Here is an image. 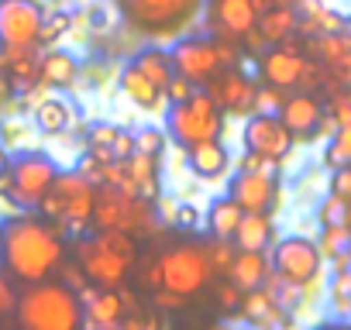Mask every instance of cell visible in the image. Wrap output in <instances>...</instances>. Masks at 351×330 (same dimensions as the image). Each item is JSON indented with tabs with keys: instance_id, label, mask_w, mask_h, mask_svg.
I'll use <instances>...</instances> for the list:
<instances>
[{
	"instance_id": "obj_4",
	"label": "cell",
	"mask_w": 351,
	"mask_h": 330,
	"mask_svg": "<svg viewBox=\"0 0 351 330\" xmlns=\"http://www.w3.org/2000/svg\"><path fill=\"white\" fill-rule=\"evenodd\" d=\"M124 21L145 38H180L200 14L204 0H117Z\"/></svg>"
},
{
	"instance_id": "obj_48",
	"label": "cell",
	"mask_w": 351,
	"mask_h": 330,
	"mask_svg": "<svg viewBox=\"0 0 351 330\" xmlns=\"http://www.w3.org/2000/svg\"><path fill=\"white\" fill-rule=\"evenodd\" d=\"M348 262H351V248H348Z\"/></svg>"
},
{
	"instance_id": "obj_26",
	"label": "cell",
	"mask_w": 351,
	"mask_h": 330,
	"mask_svg": "<svg viewBox=\"0 0 351 330\" xmlns=\"http://www.w3.org/2000/svg\"><path fill=\"white\" fill-rule=\"evenodd\" d=\"M272 217L269 214H248L238 220V231H234V248H245V251H265L272 244Z\"/></svg>"
},
{
	"instance_id": "obj_33",
	"label": "cell",
	"mask_w": 351,
	"mask_h": 330,
	"mask_svg": "<svg viewBox=\"0 0 351 330\" xmlns=\"http://www.w3.org/2000/svg\"><path fill=\"white\" fill-rule=\"evenodd\" d=\"M324 162H327V169H337V165L351 162V124H337V134L330 138V144L324 151Z\"/></svg>"
},
{
	"instance_id": "obj_28",
	"label": "cell",
	"mask_w": 351,
	"mask_h": 330,
	"mask_svg": "<svg viewBox=\"0 0 351 330\" xmlns=\"http://www.w3.org/2000/svg\"><path fill=\"white\" fill-rule=\"evenodd\" d=\"M69 120H73V110H69L66 100H56V97L38 100V107H35V124H38V131H45V134H62V131L69 127Z\"/></svg>"
},
{
	"instance_id": "obj_24",
	"label": "cell",
	"mask_w": 351,
	"mask_h": 330,
	"mask_svg": "<svg viewBox=\"0 0 351 330\" xmlns=\"http://www.w3.org/2000/svg\"><path fill=\"white\" fill-rule=\"evenodd\" d=\"M238 313H241L248 323H255V327H272V323L282 320V306L272 299V292H269L265 285H258V289H245V292H241V306H238Z\"/></svg>"
},
{
	"instance_id": "obj_31",
	"label": "cell",
	"mask_w": 351,
	"mask_h": 330,
	"mask_svg": "<svg viewBox=\"0 0 351 330\" xmlns=\"http://www.w3.org/2000/svg\"><path fill=\"white\" fill-rule=\"evenodd\" d=\"M344 262H348V255H341V262H337V272L330 282V303L341 316H351V268Z\"/></svg>"
},
{
	"instance_id": "obj_23",
	"label": "cell",
	"mask_w": 351,
	"mask_h": 330,
	"mask_svg": "<svg viewBox=\"0 0 351 330\" xmlns=\"http://www.w3.org/2000/svg\"><path fill=\"white\" fill-rule=\"evenodd\" d=\"M186 151H190V169H193L200 179H217V176L228 173V165H231V155H228V148H224L217 138L197 141V144H190Z\"/></svg>"
},
{
	"instance_id": "obj_16",
	"label": "cell",
	"mask_w": 351,
	"mask_h": 330,
	"mask_svg": "<svg viewBox=\"0 0 351 330\" xmlns=\"http://www.w3.org/2000/svg\"><path fill=\"white\" fill-rule=\"evenodd\" d=\"M228 196L248 210V214H269L272 203H276V176H262V173H241L231 179L228 186Z\"/></svg>"
},
{
	"instance_id": "obj_39",
	"label": "cell",
	"mask_w": 351,
	"mask_h": 330,
	"mask_svg": "<svg viewBox=\"0 0 351 330\" xmlns=\"http://www.w3.org/2000/svg\"><path fill=\"white\" fill-rule=\"evenodd\" d=\"M197 90H200L197 83H190L186 76H180V73H176V76L169 79V86H165V100H172V103H180V100H190V97H193Z\"/></svg>"
},
{
	"instance_id": "obj_7",
	"label": "cell",
	"mask_w": 351,
	"mask_h": 330,
	"mask_svg": "<svg viewBox=\"0 0 351 330\" xmlns=\"http://www.w3.org/2000/svg\"><path fill=\"white\" fill-rule=\"evenodd\" d=\"M169 138H176L183 148L197 144V141H210L221 138L224 131V110L217 107V100L207 90H197L190 100H180L169 107Z\"/></svg>"
},
{
	"instance_id": "obj_6",
	"label": "cell",
	"mask_w": 351,
	"mask_h": 330,
	"mask_svg": "<svg viewBox=\"0 0 351 330\" xmlns=\"http://www.w3.org/2000/svg\"><path fill=\"white\" fill-rule=\"evenodd\" d=\"M169 59L180 76L204 86L217 73H224L228 66H238V42H224L214 35L210 38H180L176 49L169 52Z\"/></svg>"
},
{
	"instance_id": "obj_40",
	"label": "cell",
	"mask_w": 351,
	"mask_h": 330,
	"mask_svg": "<svg viewBox=\"0 0 351 330\" xmlns=\"http://www.w3.org/2000/svg\"><path fill=\"white\" fill-rule=\"evenodd\" d=\"M238 306H241V289H238L231 279H224L221 289H217V309H221V313H234Z\"/></svg>"
},
{
	"instance_id": "obj_21",
	"label": "cell",
	"mask_w": 351,
	"mask_h": 330,
	"mask_svg": "<svg viewBox=\"0 0 351 330\" xmlns=\"http://www.w3.org/2000/svg\"><path fill=\"white\" fill-rule=\"evenodd\" d=\"M269 272H272V265H269L265 251H245V248H238L224 275L245 292V289H258Z\"/></svg>"
},
{
	"instance_id": "obj_22",
	"label": "cell",
	"mask_w": 351,
	"mask_h": 330,
	"mask_svg": "<svg viewBox=\"0 0 351 330\" xmlns=\"http://www.w3.org/2000/svg\"><path fill=\"white\" fill-rule=\"evenodd\" d=\"M76 76H80V62L62 49H52L38 59V86L45 90H66L76 83Z\"/></svg>"
},
{
	"instance_id": "obj_12",
	"label": "cell",
	"mask_w": 351,
	"mask_h": 330,
	"mask_svg": "<svg viewBox=\"0 0 351 330\" xmlns=\"http://www.w3.org/2000/svg\"><path fill=\"white\" fill-rule=\"evenodd\" d=\"M76 262H80L86 282H90V285H100V289H121V285L128 282L131 265H134V258L117 255V251L104 248V244L93 241V238H86V241L76 244Z\"/></svg>"
},
{
	"instance_id": "obj_2",
	"label": "cell",
	"mask_w": 351,
	"mask_h": 330,
	"mask_svg": "<svg viewBox=\"0 0 351 330\" xmlns=\"http://www.w3.org/2000/svg\"><path fill=\"white\" fill-rule=\"evenodd\" d=\"M14 316L28 330H80L83 320H86L80 292L69 282H59V279L28 282L18 292Z\"/></svg>"
},
{
	"instance_id": "obj_30",
	"label": "cell",
	"mask_w": 351,
	"mask_h": 330,
	"mask_svg": "<svg viewBox=\"0 0 351 330\" xmlns=\"http://www.w3.org/2000/svg\"><path fill=\"white\" fill-rule=\"evenodd\" d=\"M121 127L117 124H93L90 127V151L97 155V158H104V162H114V148H117V141H121Z\"/></svg>"
},
{
	"instance_id": "obj_3",
	"label": "cell",
	"mask_w": 351,
	"mask_h": 330,
	"mask_svg": "<svg viewBox=\"0 0 351 330\" xmlns=\"http://www.w3.org/2000/svg\"><path fill=\"white\" fill-rule=\"evenodd\" d=\"M214 279V268H210V258H207V248L204 244H193V241H180L165 251H158L145 272V282L155 285V289H165V292H176V296H200Z\"/></svg>"
},
{
	"instance_id": "obj_9",
	"label": "cell",
	"mask_w": 351,
	"mask_h": 330,
	"mask_svg": "<svg viewBox=\"0 0 351 330\" xmlns=\"http://www.w3.org/2000/svg\"><path fill=\"white\" fill-rule=\"evenodd\" d=\"M306 66H310V55H306V45L293 38L279 42V45H269L258 59V76L262 83L276 86V90H300L303 86V76H306Z\"/></svg>"
},
{
	"instance_id": "obj_34",
	"label": "cell",
	"mask_w": 351,
	"mask_h": 330,
	"mask_svg": "<svg viewBox=\"0 0 351 330\" xmlns=\"http://www.w3.org/2000/svg\"><path fill=\"white\" fill-rule=\"evenodd\" d=\"M234 241H228V238H214L210 244H207V258H210V268L217 272V275H224L228 272V265H231V258H234Z\"/></svg>"
},
{
	"instance_id": "obj_35",
	"label": "cell",
	"mask_w": 351,
	"mask_h": 330,
	"mask_svg": "<svg viewBox=\"0 0 351 330\" xmlns=\"http://www.w3.org/2000/svg\"><path fill=\"white\" fill-rule=\"evenodd\" d=\"M317 217H320V224L327 227V224H348V200H341V196H327L324 203H320V210H317Z\"/></svg>"
},
{
	"instance_id": "obj_11",
	"label": "cell",
	"mask_w": 351,
	"mask_h": 330,
	"mask_svg": "<svg viewBox=\"0 0 351 330\" xmlns=\"http://www.w3.org/2000/svg\"><path fill=\"white\" fill-rule=\"evenodd\" d=\"M45 8L38 0H0V49L38 45Z\"/></svg>"
},
{
	"instance_id": "obj_27",
	"label": "cell",
	"mask_w": 351,
	"mask_h": 330,
	"mask_svg": "<svg viewBox=\"0 0 351 330\" xmlns=\"http://www.w3.org/2000/svg\"><path fill=\"white\" fill-rule=\"evenodd\" d=\"M241 217H245V210H241L231 196L214 200L210 210H207V231H210V238H228V241H231Z\"/></svg>"
},
{
	"instance_id": "obj_18",
	"label": "cell",
	"mask_w": 351,
	"mask_h": 330,
	"mask_svg": "<svg viewBox=\"0 0 351 330\" xmlns=\"http://www.w3.org/2000/svg\"><path fill=\"white\" fill-rule=\"evenodd\" d=\"M279 120L289 127L293 138H310L324 124V103L313 93H293L279 103Z\"/></svg>"
},
{
	"instance_id": "obj_1",
	"label": "cell",
	"mask_w": 351,
	"mask_h": 330,
	"mask_svg": "<svg viewBox=\"0 0 351 330\" xmlns=\"http://www.w3.org/2000/svg\"><path fill=\"white\" fill-rule=\"evenodd\" d=\"M66 262L62 231L45 220L38 210H21L0 224V268L14 282H42L52 279Z\"/></svg>"
},
{
	"instance_id": "obj_38",
	"label": "cell",
	"mask_w": 351,
	"mask_h": 330,
	"mask_svg": "<svg viewBox=\"0 0 351 330\" xmlns=\"http://www.w3.org/2000/svg\"><path fill=\"white\" fill-rule=\"evenodd\" d=\"M238 169L241 173H262V176H276V162L258 155V151H245L241 162H238Z\"/></svg>"
},
{
	"instance_id": "obj_37",
	"label": "cell",
	"mask_w": 351,
	"mask_h": 330,
	"mask_svg": "<svg viewBox=\"0 0 351 330\" xmlns=\"http://www.w3.org/2000/svg\"><path fill=\"white\" fill-rule=\"evenodd\" d=\"M69 25H73L69 14H52V18H45V21H42V31H38V45H49V42L62 38Z\"/></svg>"
},
{
	"instance_id": "obj_47",
	"label": "cell",
	"mask_w": 351,
	"mask_h": 330,
	"mask_svg": "<svg viewBox=\"0 0 351 330\" xmlns=\"http://www.w3.org/2000/svg\"><path fill=\"white\" fill-rule=\"evenodd\" d=\"M348 227H351V200H348Z\"/></svg>"
},
{
	"instance_id": "obj_42",
	"label": "cell",
	"mask_w": 351,
	"mask_h": 330,
	"mask_svg": "<svg viewBox=\"0 0 351 330\" xmlns=\"http://www.w3.org/2000/svg\"><path fill=\"white\" fill-rule=\"evenodd\" d=\"M14 303H18V285H14V279H11L4 268H0V316L11 313Z\"/></svg>"
},
{
	"instance_id": "obj_8",
	"label": "cell",
	"mask_w": 351,
	"mask_h": 330,
	"mask_svg": "<svg viewBox=\"0 0 351 330\" xmlns=\"http://www.w3.org/2000/svg\"><path fill=\"white\" fill-rule=\"evenodd\" d=\"M59 176V165L52 155L45 151H21L18 158H11L8 173H0V186L8 190V196L25 207V210H35L38 200L45 196V190L56 183Z\"/></svg>"
},
{
	"instance_id": "obj_41",
	"label": "cell",
	"mask_w": 351,
	"mask_h": 330,
	"mask_svg": "<svg viewBox=\"0 0 351 330\" xmlns=\"http://www.w3.org/2000/svg\"><path fill=\"white\" fill-rule=\"evenodd\" d=\"M330 193L341 196V200H351V162L330 169Z\"/></svg>"
},
{
	"instance_id": "obj_20",
	"label": "cell",
	"mask_w": 351,
	"mask_h": 330,
	"mask_svg": "<svg viewBox=\"0 0 351 330\" xmlns=\"http://www.w3.org/2000/svg\"><path fill=\"white\" fill-rule=\"evenodd\" d=\"M38 52L35 45L28 49H0V69H4L11 90H32L38 86Z\"/></svg>"
},
{
	"instance_id": "obj_25",
	"label": "cell",
	"mask_w": 351,
	"mask_h": 330,
	"mask_svg": "<svg viewBox=\"0 0 351 330\" xmlns=\"http://www.w3.org/2000/svg\"><path fill=\"white\" fill-rule=\"evenodd\" d=\"M121 90H124V97H128L134 107H141V110H158L162 100H165V93H162L134 62L121 73Z\"/></svg>"
},
{
	"instance_id": "obj_46",
	"label": "cell",
	"mask_w": 351,
	"mask_h": 330,
	"mask_svg": "<svg viewBox=\"0 0 351 330\" xmlns=\"http://www.w3.org/2000/svg\"><path fill=\"white\" fill-rule=\"evenodd\" d=\"M8 165H11V155H8L4 144H0V173H8Z\"/></svg>"
},
{
	"instance_id": "obj_29",
	"label": "cell",
	"mask_w": 351,
	"mask_h": 330,
	"mask_svg": "<svg viewBox=\"0 0 351 330\" xmlns=\"http://www.w3.org/2000/svg\"><path fill=\"white\" fill-rule=\"evenodd\" d=\"M134 66L165 93V86H169V79L176 76V69H172V59H169V52H162V49H145V52H138L134 55Z\"/></svg>"
},
{
	"instance_id": "obj_17",
	"label": "cell",
	"mask_w": 351,
	"mask_h": 330,
	"mask_svg": "<svg viewBox=\"0 0 351 330\" xmlns=\"http://www.w3.org/2000/svg\"><path fill=\"white\" fill-rule=\"evenodd\" d=\"M80 299H83V313H86L83 323H93V327H117V323H124L128 299H124L121 289H100V285L86 289L83 285Z\"/></svg>"
},
{
	"instance_id": "obj_10",
	"label": "cell",
	"mask_w": 351,
	"mask_h": 330,
	"mask_svg": "<svg viewBox=\"0 0 351 330\" xmlns=\"http://www.w3.org/2000/svg\"><path fill=\"white\" fill-rule=\"evenodd\" d=\"M272 4L276 0H207V28L214 38L245 42V35L255 28L258 14Z\"/></svg>"
},
{
	"instance_id": "obj_19",
	"label": "cell",
	"mask_w": 351,
	"mask_h": 330,
	"mask_svg": "<svg viewBox=\"0 0 351 330\" xmlns=\"http://www.w3.org/2000/svg\"><path fill=\"white\" fill-rule=\"evenodd\" d=\"M300 28V14L293 4H282V0H276L272 8H265L255 21V35L262 38V45H279L286 38H293Z\"/></svg>"
},
{
	"instance_id": "obj_15",
	"label": "cell",
	"mask_w": 351,
	"mask_h": 330,
	"mask_svg": "<svg viewBox=\"0 0 351 330\" xmlns=\"http://www.w3.org/2000/svg\"><path fill=\"white\" fill-rule=\"evenodd\" d=\"M204 90L217 100V107H221L224 114H234V117L255 114L258 83H255L252 76H245L238 66H228L224 73H217L210 83H204Z\"/></svg>"
},
{
	"instance_id": "obj_14",
	"label": "cell",
	"mask_w": 351,
	"mask_h": 330,
	"mask_svg": "<svg viewBox=\"0 0 351 330\" xmlns=\"http://www.w3.org/2000/svg\"><path fill=\"white\" fill-rule=\"evenodd\" d=\"M241 138H245V148L248 151H258V155H265L272 162H282L289 155L293 141H296L289 134V127L279 120V114H269V110L248 114V124H245Z\"/></svg>"
},
{
	"instance_id": "obj_5",
	"label": "cell",
	"mask_w": 351,
	"mask_h": 330,
	"mask_svg": "<svg viewBox=\"0 0 351 330\" xmlns=\"http://www.w3.org/2000/svg\"><path fill=\"white\" fill-rule=\"evenodd\" d=\"M93 193L97 186L83 176V173H59L56 183L45 190V196L38 200V214L45 220H52L62 234L66 231H80L90 224L93 214Z\"/></svg>"
},
{
	"instance_id": "obj_32",
	"label": "cell",
	"mask_w": 351,
	"mask_h": 330,
	"mask_svg": "<svg viewBox=\"0 0 351 330\" xmlns=\"http://www.w3.org/2000/svg\"><path fill=\"white\" fill-rule=\"evenodd\" d=\"M317 248H320V255H327V258L348 255V248H351V227H348V224H327L324 234H320V241H317Z\"/></svg>"
},
{
	"instance_id": "obj_13",
	"label": "cell",
	"mask_w": 351,
	"mask_h": 330,
	"mask_svg": "<svg viewBox=\"0 0 351 330\" xmlns=\"http://www.w3.org/2000/svg\"><path fill=\"white\" fill-rule=\"evenodd\" d=\"M320 265H324V255H320L317 241H310V238H282L272 251L276 275H282L286 282H293L300 289L320 275Z\"/></svg>"
},
{
	"instance_id": "obj_43",
	"label": "cell",
	"mask_w": 351,
	"mask_h": 330,
	"mask_svg": "<svg viewBox=\"0 0 351 330\" xmlns=\"http://www.w3.org/2000/svg\"><path fill=\"white\" fill-rule=\"evenodd\" d=\"M172 224H180V227H197L200 224V210L197 207H186V203H180V207H176V217H172Z\"/></svg>"
},
{
	"instance_id": "obj_36",
	"label": "cell",
	"mask_w": 351,
	"mask_h": 330,
	"mask_svg": "<svg viewBox=\"0 0 351 330\" xmlns=\"http://www.w3.org/2000/svg\"><path fill=\"white\" fill-rule=\"evenodd\" d=\"M134 151H145V155H162L165 151V134L158 127H141L134 134Z\"/></svg>"
},
{
	"instance_id": "obj_44",
	"label": "cell",
	"mask_w": 351,
	"mask_h": 330,
	"mask_svg": "<svg viewBox=\"0 0 351 330\" xmlns=\"http://www.w3.org/2000/svg\"><path fill=\"white\" fill-rule=\"evenodd\" d=\"M330 107H334V120L337 124H351V90L348 93H337Z\"/></svg>"
},
{
	"instance_id": "obj_45",
	"label": "cell",
	"mask_w": 351,
	"mask_h": 330,
	"mask_svg": "<svg viewBox=\"0 0 351 330\" xmlns=\"http://www.w3.org/2000/svg\"><path fill=\"white\" fill-rule=\"evenodd\" d=\"M155 203H158V214H165V220L172 224V217H176V207H180V203H172V200H169V196H162V193L155 196Z\"/></svg>"
}]
</instances>
